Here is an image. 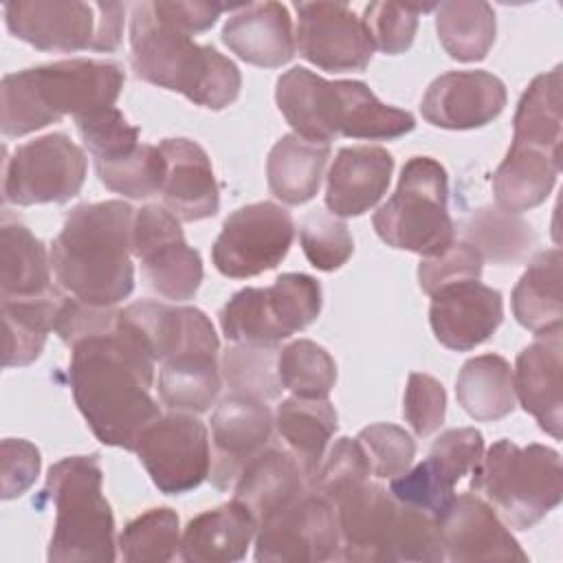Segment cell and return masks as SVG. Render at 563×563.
<instances>
[{
    "label": "cell",
    "instance_id": "obj_25",
    "mask_svg": "<svg viewBox=\"0 0 563 563\" xmlns=\"http://www.w3.org/2000/svg\"><path fill=\"white\" fill-rule=\"evenodd\" d=\"M394 158L378 145L341 147L328 172L325 207L336 218H352L369 211L387 191Z\"/></svg>",
    "mask_w": 563,
    "mask_h": 563
},
{
    "label": "cell",
    "instance_id": "obj_40",
    "mask_svg": "<svg viewBox=\"0 0 563 563\" xmlns=\"http://www.w3.org/2000/svg\"><path fill=\"white\" fill-rule=\"evenodd\" d=\"M279 347L268 343H233L222 352L220 372L235 396L271 400L282 394L277 374Z\"/></svg>",
    "mask_w": 563,
    "mask_h": 563
},
{
    "label": "cell",
    "instance_id": "obj_52",
    "mask_svg": "<svg viewBox=\"0 0 563 563\" xmlns=\"http://www.w3.org/2000/svg\"><path fill=\"white\" fill-rule=\"evenodd\" d=\"M446 411V391L440 380L429 374H409L402 413L416 435L427 438L440 429Z\"/></svg>",
    "mask_w": 563,
    "mask_h": 563
},
{
    "label": "cell",
    "instance_id": "obj_51",
    "mask_svg": "<svg viewBox=\"0 0 563 563\" xmlns=\"http://www.w3.org/2000/svg\"><path fill=\"white\" fill-rule=\"evenodd\" d=\"M119 317L121 310L114 306H95L68 295L57 308L53 330L66 345L73 347L81 339L114 330Z\"/></svg>",
    "mask_w": 563,
    "mask_h": 563
},
{
    "label": "cell",
    "instance_id": "obj_5",
    "mask_svg": "<svg viewBox=\"0 0 563 563\" xmlns=\"http://www.w3.org/2000/svg\"><path fill=\"white\" fill-rule=\"evenodd\" d=\"M130 62L139 79L209 110L231 106L242 88V75L229 57L163 22L152 2L132 7Z\"/></svg>",
    "mask_w": 563,
    "mask_h": 563
},
{
    "label": "cell",
    "instance_id": "obj_49",
    "mask_svg": "<svg viewBox=\"0 0 563 563\" xmlns=\"http://www.w3.org/2000/svg\"><path fill=\"white\" fill-rule=\"evenodd\" d=\"M369 475L372 468L358 440L339 438L328 451V455H323L319 471L310 482V488L332 501V497H336L341 490L356 482L369 479Z\"/></svg>",
    "mask_w": 563,
    "mask_h": 563
},
{
    "label": "cell",
    "instance_id": "obj_12",
    "mask_svg": "<svg viewBox=\"0 0 563 563\" xmlns=\"http://www.w3.org/2000/svg\"><path fill=\"white\" fill-rule=\"evenodd\" d=\"M86 180V154L70 136L55 132L20 145L4 163V202L44 205L75 198Z\"/></svg>",
    "mask_w": 563,
    "mask_h": 563
},
{
    "label": "cell",
    "instance_id": "obj_36",
    "mask_svg": "<svg viewBox=\"0 0 563 563\" xmlns=\"http://www.w3.org/2000/svg\"><path fill=\"white\" fill-rule=\"evenodd\" d=\"M218 354L185 352L163 363L158 374V396L172 411L202 413L220 394Z\"/></svg>",
    "mask_w": 563,
    "mask_h": 563
},
{
    "label": "cell",
    "instance_id": "obj_9",
    "mask_svg": "<svg viewBox=\"0 0 563 563\" xmlns=\"http://www.w3.org/2000/svg\"><path fill=\"white\" fill-rule=\"evenodd\" d=\"M372 224L387 246L422 257L444 253L455 242L446 169L429 156L409 158L396 191L374 213Z\"/></svg>",
    "mask_w": 563,
    "mask_h": 563
},
{
    "label": "cell",
    "instance_id": "obj_17",
    "mask_svg": "<svg viewBox=\"0 0 563 563\" xmlns=\"http://www.w3.org/2000/svg\"><path fill=\"white\" fill-rule=\"evenodd\" d=\"M121 325L156 361L185 352L218 354L220 341L209 317L191 306L134 301L121 310Z\"/></svg>",
    "mask_w": 563,
    "mask_h": 563
},
{
    "label": "cell",
    "instance_id": "obj_29",
    "mask_svg": "<svg viewBox=\"0 0 563 563\" xmlns=\"http://www.w3.org/2000/svg\"><path fill=\"white\" fill-rule=\"evenodd\" d=\"M328 158V143H312L295 132L284 134L271 147L266 158L271 194L286 205H303L312 200L319 191Z\"/></svg>",
    "mask_w": 563,
    "mask_h": 563
},
{
    "label": "cell",
    "instance_id": "obj_22",
    "mask_svg": "<svg viewBox=\"0 0 563 563\" xmlns=\"http://www.w3.org/2000/svg\"><path fill=\"white\" fill-rule=\"evenodd\" d=\"M563 328L554 325L537 334L523 347L512 369L515 398L552 438H561L563 424Z\"/></svg>",
    "mask_w": 563,
    "mask_h": 563
},
{
    "label": "cell",
    "instance_id": "obj_55",
    "mask_svg": "<svg viewBox=\"0 0 563 563\" xmlns=\"http://www.w3.org/2000/svg\"><path fill=\"white\" fill-rule=\"evenodd\" d=\"M152 9L169 26H174L187 35H194V33H202V31L211 29L224 9H235V7H227V4H218V2L156 0V2H152Z\"/></svg>",
    "mask_w": 563,
    "mask_h": 563
},
{
    "label": "cell",
    "instance_id": "obj_44",
    "mask_svg": "<svg viewBox=\"0 0 563 563\" xmlns=\"http://www.w3.org/2000/svg\"><path fill=\"white\" fill-rule=\"evenodd\" d=\"M75 123L95 165L117 161L130 154L141 143V130L128 123L123 112L114 106L81 114L75 119Z\"/></svg>",
    "mask_w": 563,
    "mask_h": 563
},
{
    "label": "cell",
    "instance_id": "obj_1",
    "mask_svg": "<svg viewBox=\"0 0 563 563\" xmlns=\"http://www.w3.org/2000/svg\"><path fill=\"white\" fill-rule=\"evenodd\" d=\"M73 398L95 438L134 451L141 433L161 418L152 398L154 358L121 325L73 345L68 367Z\"/></svg>",
    "mask_w": 563,
    "mask_h": 563
},
{
    "label": "cell",
    "instance_id": "obj_10",
    "mask_svg": "<svg viewBox=\"0 0 563 563\" xmlns=\"http://www.w3.org/2000/svg\"><path fill=\"white\" fill-rule=\"evenodd\" d=\"M121 2H7V29L46 53H112L123 37Z\"/></svg>",
    "mask_w": 563,
    "mask_h": 563
},
{
    "label": "cell",
    "instance_id": "obj_15",
    "mask_svg": "<svg viewBox=\"0 0 563 563\" xmlns=\"http://www.w3.org/2000/svg\"><path fill=\"white\" fill-rule=\"evenodd\" d=\"M132 255L141 260L154 292L165 299L187 301L202 282V260L185 242L180 220L165 207L145 205L134 213Z\"/></svg>",
    "mask_w": 563,
    "mask_h": 563
},
{
    "label": "cell",
    "instance_id": "obj_41",
    "mask_svg": "<svg viewBox=\"0 0 563 563\" xmlns=\"http://www.w3.org/2000/svg\"><path fill=\"white\" fill-rule=\"evenodd\" d=\"M282 387L299 398H328L336 383L334 358L314 341L297 339L279 350Z\"/></svg>",
    "mask_w": 563,
    "mask_h": 563
},
{
    "label": "cell",
    "instance_id": "obj_24",
    "mask_svg": "<svg viewBox=\"0 0 563 563\" xmlns=\"http://www.w3.org/2000/svg\"><path fill=\"white\" fill-rule=\"evenodd\" d=\"M222 42L246 64L284 66L295 55L290 13L282 2L240 4L222 26Z\"/></svg>",
    "mask_w": 563,
    "mask_h": 563
},
{
    "label": "cell",
    "instance_id": "obj_46",
    "mask_svg": "<svg viewBox=\"0 0 563 563\" xmlns=\"http://www.w3.org/2000/svg\"><path fill=\"white\" fill-rule=\"evenodd\" d=\"M431 9H435V4L369 2L361 20L372 37L374 48L385 55H398L411 46L418 29V15Z\"/></svg>",
    "mask_w": 563,
    "mask_h": 563
},
{
    "label": "cell",
    "instance_id": "obj_4",
    "mask_svg": "<svg viewBox=\"0 0 563 563\" xmlns=\"http://www.w3.org/2000/svg\"><path fill=\"white\" fill-rule=\"evenodd\" d=\"M125 84L117 62L64 59L9 73L2 77L0 130L4 136H24L99 108L114 106Z\"/></svg>",
    "mask_w": 563,
    "mask_h": 563
},
{
    "label": "cell",
    "instance_id": "obj_3",
    "mask_svg": "<svg viewBox=\"0 0 563 563\" xmlns=\"http://www.w3.org/2000/svg\"><path fill=\"white\" fill-rule=\"evenodd\" d=\"M275 101L301 139L328 143L336 136L389 141L416 128L411 112L383 103L363 81H328L295 66L277 79Z\"/></svg>",
    "mask_w": 563,
    "mask_h": 563
},
{
    "label": "cell",
    "instance_id": "obj_42",
    "mask_svg": "<svg viewBox=\"0 0 563 563\" xmlns=\"http://www.w3.org/2000/svg\"><path fill=\"white\" fill-rule=\"evenodd\" d=\"M117 545L130 563L172 561L180 548L178 515L167 506L150 508L123 528Z\"/></svg>",
    "mask_w": 563,
    "mask_h": 563
},
{
    "label": "cell",
    "instance_id": "obj_23",
    "mask_svg": "<svg viewBox=\"0 0 563 563\" xmlns=\"http://www.w3.org/2000/svg\"><path fill=\"white\" fill-rule=\"evenodd\" d=\"M158 150L165 158L163 207L183 222L216 216L220 189L207 152L191 139H165Z\"/></svg>",
    "mask_w": 563,
    "mask_h": 563
},
{
    "label": "cell",
    "instance_id": "obj_37",
    "mask_svg": "<svg viewBox=\"0 0 563 563\" xmlns=\"http://www.w3.org/2000/svg\"><path fill=\"white\" fill-rule=\"evenodd\" d=\"M64 295L59 290L37 299H2L4 325V367H22L33 363L55 325V314Z\"/></svg>",
    "mask_w": 563,
    "mask_h": 563
},
{
    "label": "cell",
    "instance_id": "obj_11",
    "mask_svg": "<svg viewBox=\"0 0 563 563\" xmlns=\"http://www.w3.org/2000/svg\"><path fill=\"white\" fill-rule=\"evenodd\" d=\"M339 556L341 537L334 506L312 488L257 521L255 561L321 563L339 561Z\"/></svg>",
    "mask_w": 563,
    "mask_h": 563
},
{
    "label": "cell",
    "instance_id": "obj_18",
    "mask_svg": "<svg viewBox=\"0 0 563 563\" xmlns=\"http://www.w3.org/2000/svg\"><path fill=\"white\" fill-rule=\"evenodd\" d=\"M435 523L449 561H528L501 517L475 493L455 495Z\"/></svg>",
    "mask_w": 563,
    "mask_h": 563
},
{
    "label": "cell",
    "instance_id": "obj_33",
    "mask_svg": "<svg viewBox=\"0 0 563 563\" xmlns=\"http://www.w3.org/2000/svg\"><path fill=\"white\" fill-rule=\"evenodd\" d=\"M462 409L475 420H501L515 409V380L510 363L499 354L468 358L455 380Z\"/></svg>",
    "mask_w": 563,
    "mask_h": 563
},
{
    "label": "cell",
    "instance_id": "obj_20",
    "mask_svg": "<svg viewBox=\"0 0 563 563\" xmlns=\"http://www.w3.org/2000/svg\"><path fill=\"white\" fill-rule=\"evenodd\" d=\"M501 319V292L477 279L449 284L431 295L429 323L435 339L449 350L468 352L482 345Z\"/></svg>",
    "mask_w": 563,
    "mask_h": 563
},
{
    "label": "cell",
    "instance_id": "obj_13",
    "mask_svg": "<svg viewBox=\"0 0 563 563\" xmlns=\"http://www.w3.org/2000/svg\"><path fill=\"white\" fill-rule=\"evenodd\" d=\"M295 222L275 202H253L235 209L213 242L211 257L224 277L244 279L275 268L288 253Z\"/></svg>",
    "mask_w": 563,
    "mask_h": 563
},
{
    "label": "cell",
    "instance_id": "obj_34",
    "mask_svg": "<svg viewBox=\"0 0 563 563\" xmlns=\"http://www.w3.org/2000/svg\"><path fill=\"white\" fill-rule=\"evenodd\" d=\"M515 319L534 334L561 325V251L548 249L534 255L512 290Z\"/></svg>",
    "mask_w": 563,
    "mask_h": 563
},
{
    "label": "cell",
    "instance_id": "obj_28",
    "mask_svg": "<svg viewBox=\"0 0 563 563\" xmlns=\"http://www.w3.org/2000/svg\"><path fill=\"white\" fill-rule=\"evenodd\" d=\"M51 284V253L18 220L0 227V299H37L55 292Z\"/></svg>",
    "mask_w": 563,
    "mask_h": 563
},
{
    "label": "cell",
    "instance_id": "obj_38",
    "mask_svg": "<svg viewBox=\"0 0 563 563\" xmlns=\"http://www.w3.org/2000/svg\"><path fill=\"white\" fill-rule=\"evenodd\" d=\"M435 31L444 51L457 62H479L495 42V11L482 0L435 4Z\"/></svg>",
    "mask_w": 563,
    "mask_h": 563
},
{
    "label": "cell",
    "instance_id": "obj_54",
    "mask_svg": "<svg viewBox=\"0 0 563 563\" xmlns=\"http://www.w3.org/2000/svg\"><path fill=\"white\" fill-rule=\"evenodd\" d=\"M42 460L35 444L20 440V438H7L0 446V495L2 499L20 497L29 490V486L35 482L40 473Z\"/></svg>",
    "mask_w": 563,
    "mask_h": 563
},
{
    "label": "cell",
    "instance_id": "obj_43",
    "mask_svg": "<svg viewBox=\"0 0 563 563\" xmlns=\"http://www.w3.org/2000/svg\"><path fill=\"white\" fill-rule=\"evenodd\" d=\"M95 172L110 191L141 200L163 189L165 158L156 145L139 143L130 154L95 165Z\"/></svg>",
    "mask_w": 563,
    "mask_h": 563
},
{
    "label": "cell",
    "instance_id": "obj_16",
    "mask_svg": "<svg viewBox=\"0 0 563 563\" xmlns=\"http://www.w3.org/2000/svg\"><path fill=\"white\" fill-rule=\"evenodd\" d=\"M295 51L328 73L365 70L374 44L363 20L345 2H297Z\"/></svg>",
    "mask_w": 563,
    "mask_h": 563
},
{
    "label": "cell",
    "instance_id": "obj_7",
    "mask_svg": "<svg viewBox=\"0 0 563 563\" xmlns=\"http://www.w3.org/2000/svg\"><path fill=\"white\" fill-rule=\"evenodd\" d=\"M99 455H70L48 468L44 497L55 508V523L46 559L114 561V517L101 490Z\"/></svg>",
    "mask_w": 563,
    "mask_h": 563
},
{
    "label": "cell",
    "instance_id": "obj_26",
    "mask_svg": "<svg viewBox=\"0 0 563 563\" xmlns=\"http://www.w3.org/2000/svg\"><path fill=\"white\" fill-rule=\"evenodd\" d=\"M255 532L257 519L244 504L233 499L196 515L180 537L178 554L187 563L240 561Z\"/></svg>",
    "mask_w": 563,
    "mask_h": 563
},
{
    "label": "cell",
    "instance_id": "obj_27",
    "mask_svg": "<svg viewBox=\"0 0 563 563\" xmlns=\"http://www.w3.org/2000/svg\"><path fill=\"white\" fill-rule=\"evenodd\" d=\"M310 490V482L288 449L266 446L251 457L233 484V499L260 521L268 512Z\"/></svg>",
    "mask_w": 563,
    "mask_h": 563
},
{
    "label": "cell",
    "instance_id": "obj_8",
    "mask_svg": "<svg viewBox=\"0 0 563 563\" xmlns=\"http://www.w3.org/2000/svg\"><path fill=\"white\" fill-rule=\"evenodd\" d=\"M471 490L515 530L537 526L561 504L563 468L554 449L497 440L471 471Z\"/></svg>",
    "mask_w": 563,
    "mask_h": 563
},
{
    "label": "cell",
    "instance_id": "obj_53",
    "mask_svg": "<svg viewBox=\"0 0 563 563\" xmlns=\"http://www.w3.org/2000/svg\"><path fill=\"white\" fill-rule=\"evenodd\" d=\"M484 455V438L473 427L449 429L440 433L429 451V460L455 484L468 475Z\"/></svg>",
    "mask_w": 563,
    "mask_h": 563
},
{
    "label": "cell",
    "instance_id": "obj_35",
    "mask_svg": "<svg viewBox=\"0 0 563 563\" xmlns=\"http://www.w3.org/2000/svg\"><path fill=\"white\" fill-rule=\"evenodd\" d=\"M462 240L471 244L484 262L508 266L530 255L537 235L519 213L490 205L475 209L462 222Z\"/></svg>",
    "mask_w": 563,
    "mask_h": 563
},
{
    "label": "cell",
    "instance_id": "obj_14",
    "mask_svg": "<svg viewBox=\"0 0 563 563\" xmlns=\"http://www.w3.org/2000/svg\"><path fill=\"white\" fill-rule=\"evenodd\" d=\"M134 453L165 495L198 488L211 471L209 433L202 420L187 411L156 418L136 440Z\"/></svg>",
    "mask_w": 563,
    "mask_h": 563
},
{
    "label": "cell",
    "instance_id": "obj_48",
    "mask_svg": "<svg viewBox=\"0 0 563 563\" xmlns=\"http://www.w3.org/2000/svg\"><path fill=\"white\" fill-rule=\"evenodd\" d=\"M356 440L369 462L372 475L378 479H394L402 475L416 455L413 438L396 424H369L358 431Z\"/></svg>",
    "mask_w": 563,
    "mask_h": 563
},
{
    "label": "cell",
    "instance_id": "obj_32",
    "mask_svg": "<svg viewBox=\"0 0 563 563\" xmlns=\"http://www.w3.org/2000/svg\"><path fill=\"white\" fill-rule=\"evenodd\" d=\"M561 66H554L523 90L512 117V145L561 158Z\"/></svg>",
    "mask_w": 563,
    "mask_h": 563
},
{
    "label": "cell",
    "instance_id": "obj_21",
    "mask_svg": "<svg viewBox=\"0 0 563 563\" xmlns=\"http://www.w3.org/2000/svg\"><path fill=\"white\" fill-rule=\"evenodd\" d=\"M506 106V86L486 70H451L427 88L420 112L444 130H473L488 125Z\"/></svg>",
    "mask_w": 563,
    "mask_h": 563
},
{
    "label": "cell",
    "instance_id": "obj_47",
    "mask_svg": "<svg viewBox=\"0 0 563 563\" xmlns=\"http://www.w3.org/2000/svg\"><path fill=\"white\" fill-rule=\"evenodd\" d=\"M455 482L449 479L429 457L394 477L389 493L411 508H418L438 519L455 497Z\"/></svg>",
    "mask_w": 563,
    "mask_h": 563
},
{
    "label": "cell",
    "instance_id": "obj_50",
    "mask_svg": "<svg viewBox=\"0 0 563 563\" xmlns=\"http://www.w3.org/2000/svg\"><path fill=\"white\" fill-rule=\"evenodd\" d=\"M484 260L479 253L466 244L464 240L453 242L444 253L422 257L418 266V284L427 295H433L435 290L466 282V279H479Z\"/></svg>",
    "mask_w": 563,
    "mask_h": 563
},
{
    "label": "cell",
    "instance_id": "obj_2",
    "mask_svg": "<svg viewBox=\"0 0 563 563\" xmlns=\"http://www.w3.org/2000/svg\"><path fill=\"white\" fill-rule=\"evenodd\" d=\"M134 209L123 200L77 205L51 244L59 288L95 303L117 306L134 290Z\"/></svg>",
    "mask_w": 563,
    "mask_h": 563
},
{
    "label": "cell",
    "instance_id": "obj_39",
    "mask_svg": "<svg viewBox=\"0 0 563 563\" xmlns=\"http://www.w3.org/2000/svg\"><path fill=\"white\" fill-rule=\"evenodd\" d=\"M271 288H242L220 310L222 334L233 343L277 345L290 336Z\"/></svg>",
    "mask_w": 563,
    "mask_h": 563
},
{
    "label": "cell",
    "instance_id": "obj_45",
    "mask_svg": "<svg viewBox=\"0 0 563 563\" xmlns=\"http://www.w3.org/2000/svg\"><path fill=\"white\" fill-rule=\"evenodd\" d=\"M299 240L308 262L314 268L328 273L341 268L354 251V242L345 222L339 220L334 213H325L319 209L301 220Z\"/></svg>",
    "mask_w": 563,
    "mask_h": 563
},
{
    "label": "cell",
    "instance_id": "obj_31",
    "mask_svg": "<svg viewBox=\"0 0 563 563\" xmlns=\"http://www.w3.org/2000/svg\"><path fill=\"white\" fill-rule=\"evenodd\" d=\"M561 158L532 147L510 145L504 161L493 174V191L497 207L521 213L541 205L559 176Z\"/></svg>",
    "mask_w": 563,
    "mask_h": 563
},
{
    "label": "cell",
    "instance_id": "obj_30",
    "mask_svg": "<svg viewBox=\"0 0 563 563\" xmlns=\"http://www.w3.org/2000/svg\"><path fill=\"white\" fill-rule=\"evenodd\" d=\"M275 427L286 449L301 464L308 482L319 471L325 446L336 431V411L328 398H286L277 407Z\"/></svg>",
    "mask_w": 563,
    "mask_h": 563
},
{
    "label": "cell",
    "instance_id": "obj_6",
    "mask_svg": "<svg viewBox=\"0 0 563 563\" xmlns=\"http://www.w3.org/2000/svg\"><path fill=\"white\" fill-rule=\"evenodd\" d=\"M339 561H442L444 550L431 515L400 504L385 486L363 479L336 497Z\"/></svg>",
    "mask_w": 563,
    "mask_h": 563
},
{
    "label": "cell",
    "instance_id": "obj_19",
    "mask_svg": "<svg viewBox=\"0 0 563 563\" xmlns=\"http://www.w3.org/2000/svg\"><path fill=\"white\" fill-rule=\"evenodd\" d=\"M275 416L268 405L249 396H229L211 413L213 462L209 477L216 488L235 484L244 464L268 446Z\"/></svg>",
    "mask_w": 563,
    "mask_h": 563
}]
</instances>
